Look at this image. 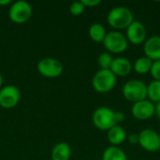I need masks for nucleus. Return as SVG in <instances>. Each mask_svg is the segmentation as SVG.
Segmentation results:
<instances>
[{
	"instance_id": "f257e3e1",
	"label": "nucleus",
	"mask_w": 160,
	"mask_h": 160,
	"mask_svg": "<svg viewBox=\"0 0 160 160\" xmlns=\"http://www.w3.org/2000/svg\"><path fill=\"white\" fill-rule=\"evenodd\" d=\"M107 21L111 27L118 31L127 29L134 22V15L128 8L120 6L113 8L109 12Z\"/></svg>"
},
{
	"instance_id": "f03ea898",
	"label": "nucleus",
	"mask_w": 160,
	"mask_h": 160,
	"mask_svg": "<svg viewBox=\"0 0 160 160\" xmlns=\"http://www.w3.org/2000/svg\"><path fill=\"white\" fill-rule=\"evenodd\" d=\"M122 93L128 101L134 104L147 98V85L141 80H130L124 84Z\"/></svg>"
},
{
	"instance_id": "7ed1b4c3",
	"label": "nucleus",
	"mask_w": 160,
	"mask_h": 160,
	"mask_svg": "<svg viewBox=\"0 0 160 160\" xmlns=\"http://www.w3.org/2000/svg\"><path fill=\"white\" fill-rule=\"evenodd\" d=\"M116 80L117 77L111 71V69H99L92 79V85L97 92L106 94L114 88Z\"/></svg>"
},
{
	"instance_id": "20e7f679",
	"label": "nucleus",
	"mask_w": 160,
	"mask_h": 160,
	"mask_svg": "<svg viewBox=\"0 0 160 160\" xmlns=\"http://www.w3.org/2000/svg\"><path fill=\"white\" fill-rule=\"evenodd\" d=\"M94 126L103 131H108L112 127L117 125L115 119V112L108 107H99L92 116Z\"/></svg>"
},
{
	"instance_id": "39448f33",
	"label": "nucleus",
	"mask_w": 160,
	"mask_h": 160,
	"mask_svg": "<svg viewBox=\"0 0 160 160\" xmlns=\"http://www.w3.org/2000/svg\"><path fill=\"white\" fill-rule=\"evenodd\" d=\"M102 43L108 52L116 54L124 52L128 46V41L126 35L116 30L107 33Z\"/></svg>"
},
{
	"instance_id": "423d86ee",
	"label": "nucleus",
	"mask_w": 160,
	"mask_h": 160,
	"mask_svg": "<svg viewBox=\"0 0 160 160\" xmlns=\"http://www.w3.org/2000/svg\"><path fill=\"white\" fill-rule=\"evenodd\" d=\"M33 9L31 5L26 1H15L9 7L8 17L10 21L17 24H22L26 22L32 16Z\"/></svg>"
},
{
	"instance_id": "0eeeda50",
	"label": "nucleus",
	"mask_w": 160,
	"mask_h": 160,
	"mask_svg": "<svg viewBox=\"0 0 160 160\" xmlns=\"http://www.w3.org/2000/svg\"><path fill=\"white\" fill-rule=\"evenodd\" d=\"M37 68L40 75L50 79L59 77L64 70L63 64L53 57H45L40 59L38 63Z\"/></svg>"
},
{
	"instance_id": "6e6552de",
	"label": "nucleus",
	"mask_w": 160,
	"mask_h": 160,
	"mask_svg": "<svg viewBox=\"0 0 160 160\" xmlns=\"http://www.w3.org/2000/svg\"><path fill=\"white\" fill-rule=\"evenodd\" d=\"M139 144L147 152H158L160 150V135L154 129L145 128L139 133Z\"/></svg>"
},
{
	"instance_id": "1a4fd4ad",
	"label": "nucleus",
	"mask_w": 160,
	"mask_h": 160,
	"mask_svg": "<svg viewBox=\"0 0 160 160\" xmlns=\"http://www.w3.org/2000/svg\"><path fill=\"white\" fill-rule=\"evenodd\" d=\"M21 93L17 86L9 84L0 89V107L4 109H12L20 101Z\"/></svg>"
},
{
	"instance_id": "9d476101",
	"label": "nucleus",
	"mask_w": 160,
	"mask_h": 160,
	"mask_svg": "<svg viewBox=\"0 0 160 160\" xmlns=\"http://www.w3.org/2000/svg\"><path fill=\"white\" fill-rule=\"evenodd\" d=\"M126 37L128 43L134 45L143 44L147 39V30L144 24L139 21H134L128 28L126 32Z\"/></svg>"
},
{
	"instance_id": "9b49d317",
	"label": "nucleus",
	"mask_w": 160,
	"mask_h": 160,
	"mask_svg": "<svg viewBox=\"0 0 160 160\" xmlns=\"http://www.w3.org/2000/svg\"><path fill=\"white\" fill-rule=\"evenodd\" d=\"M131 112L134 118L138 120H148L152 118L154 114H156V104H154L147 98L143 99L132 105Z\"/></svg>"
},
{
	"instance_id": "f8f14e48",
	"label": "nucleus",
	"mask_w": 160,
	"mask_h": 160,
	"mask_svg": "<svg viewBox=\"0 0 160 160\" xmlns=\"http://www.w3.org/2000/svg\"><path fill=\"white\" fill-rule=\"evenodd\" d=\"M144 56L154 61L160 60V36L154 35L145 40L143 43Z\"/></svg>"
},
{
	"instance_id": "ddd939ff",
	"label": "nucleus",
	"mask_w": 160,
	"mask_h": 160,
	"mask_svg": "<svg viewBox=\"0 0 160 160\" xmlns=\"http://www.w3.org/2000/svg\"><path fill=\"white\" fill-rule=\"evenodd\" d=\"M110 69L116 77H126L131 73L133 65L128 58L119 56L113 58Z\"/></svg>"
},
{
	"instance_id": "4468645a",
	"label": "nucleus",
	"mask_w": 160,
	"mask_h": 160,
	"mask_svg": "<svg viewBox=\"0 0 160 160\" xmlns=\"http://www.w3.org/2000/svg\"><path fill=\"white\" fill-rule=\"evenodd\" d=\"M127 132L119 125H115L107 131V139L112 146H119L127 140Z\"/></svg>"
},
{
	"instance_id": "2eb2a0df",
	"label": "nucleus",
	"mask_w": 160,
	"mask_h": 160,
	"mask_svg": "<svg viewBox=\"0 0 160 160\" xmlns=\"http://www.w3.org/2000/svg\"><path fill=\"white\" fill-rule=\"evenodd\" d=\"M71 148L67 142H58L52 150V160H69Z\"/></svg>"
},
{
	"instance_id": "dca6fc26",
	"label": "nucleus",
	"mask_w": 160,
	"mask_h": 160,
	"mask_svg": "<svg viewBox=\"0 0 160 160\" xmlns=\"http://www.w3.org/2000/svg\"><path fill=\"white\" fill-rule=\"evenodd\" d=\"M102 160H128V157L118 146H110L104 150Z\"/></svg>"
},
{
	"instance_id": "f3484780",
	"label": "nucleus",
	"mask_w": 160,
	"mask_h": 160,
	"mask_svg": "<svg viewBox=\"0 0 160 160\" xmlns=\"http://www.w3.org/2000/svg\"><path fill=\"white\" fill-rule=\"evenodd\" d=\"M88 34L93 41L100 43V42H103L104 38L107 35V32H106L105 27L102 24L96 22V23H93L89 27Z\"/></svg>"
},
{
	"instance_id": "a211bd4d",
	"label": "nucleus",
	"mask_w": 160,
	"mask_h": 160,
	"mask_svg": "<svg viewBox=\"0 0 160 160\" xmlns=\"http://www.w3.org/2000/svg\"><path fill=\"white\" fill-rule=\"evenodd\" d=\"M152 64H153V61L151 59H149L146 56H142L136 59V61L134 62L133 69L135 70L136 73L141 74V75L150 73Z\"/></svg>"
},
{
	"instance_id": "6ab92c4d",
	"label": "nucleus",
	"mask_w": 160,
	"mask_h": 160,
	"mask_svg": "<svg viewBox=\"0 0 160 160\" xmlns=\"http://www.w3.org/2000/svg\"><path fill=\"white\" fill-rule=\"evenodd\" d=\"M147 98L154 104L160 102V81H152L147 85Z\"/></svg>"
},
{
	"instance_id": "aec40b11",
	"label": "nucleus",
	"mask_w": 160,
	"mask_h": 160,
	"mask_svg": "<svg viewBox=\"0 0 160 160\" xmlns=\"http://www.w3.org/2000/svg\"><path fill=\"white\" fill-rule=\"evenodd\" d=\"M112 60H113L112 55L110 52H101L98 55V64L100 69H110L111 65L112 63Z\"/></svg>"
},
{
	"instance_id": "412c9836",
	"label": "nucleus",
	"mask_w": 160,
	"mask_h": 160,
	"mask_svg": "<svg viewBox=\"0 0 160 160\" xmlns=\"http://www.w3.org/2000/svg\"><path fill=\"white\" fill-rule=\"evenodd\" d=\"M85 7L82 5L81 1H75L72 2L69 6V12L73 16H80L83 13Z\"/></svg>"
},
{
	"instance_id": "4be33fe9",
	"label": "nucleus",
	"mask_w": 160,
	"mask_h": 160,
	"mask_svg": "<svg viewBox=\"0 0 160 160\" xmlns=\"http://www.w3.org/2000/svg\"><path fill=\"white\" fill-rule=\"evenodd\" d=\"M150 74L154 81H160V60L153 62Z\"/></svg>"
},
{
	"instance_id": "5701e85b",
	"label": "nucleus",
	"mask_w": 160,
	"mask_h": 160,
	"mask_svg": "<svg viewBox=\"0 0 160 160\" xmlns=\"http://www.w3.org/2000/svg\"><path fill=\"white\" fill-rule=\"evenodd\" d=\"M81 2L85 8H94L101 3L100 0H81Z\"/></svg>"
},
{
	"instance_id": "b1692460",
	"label": "nucleus",
	"mask_w": 160,
	"mask_h": 160,
	"mask_svg": "<svg viewBox=\"0 0 160 160\" xmlns=\"http://www.w3.org/2000/svg\"><path fill=\"white\" fill-rule=\"evenodd\" d=\"M127 140L128 142L132 144V145H135V144H139V134L137 133H132V134H129L127 136Z\"/></svg>"
},
{
	"instance_id": "393cba45",
	"label": "nucleus",
	"mask_w": 160,
	"mask_h": 160,
	"mask_svg": "<svg viewBox=\"0 0 160 160\" xmlns=\"http://www.w3.org/2000/svg\"><path fill=\"white\" fill-rule=\"evenodd\" d=\"M115 119H116V123H123L126 119V115L124 112H115Z\"/></svg>"
},
{
	"instance_id": "a878e982",
	"label": "nucleus",
	"mask_w": 160,
	"mask_h": 160,
	"mask_svg": "<svg viewBox=\"0 0 160 160\" xmlns=\"http://www.w3.org/2000/svg\"><path fill=\"white\" fill-rule=\"evenodd\" d=\"M156 114L160 120V102L156 104Z\"/></svg>"
},
{
	"instance_id": "bb28decb",
	"label": "nucleus",
	"mask_w": 160,
	"mask_h": 160,
	"mask_svg": "<svg viewBox=\"0 0 160 160\" xmlns=\"http://www.w3.org/2000/svg\"><path fill=\"white\" fill-rule=\"evenodd\" d=\"M9 4H12L11 0H0V6H8Z\"/></svg>"
},
{
	"instance_id": "cd10ccee",
	"label": "nucleus",
	"mask_w": 160,
	"mask_h": 160,
	"mask_svg": "<svg viewBox=\"0 0 160 160\" xmlns=\"http://www.w3.org/2000/svg\"><path fill=\"white\" fill-rule=\"evenodd\" d=\"M2 84H3V78H2V75L0 74V89H1Z\"/></svg>"
}]
</instances>
